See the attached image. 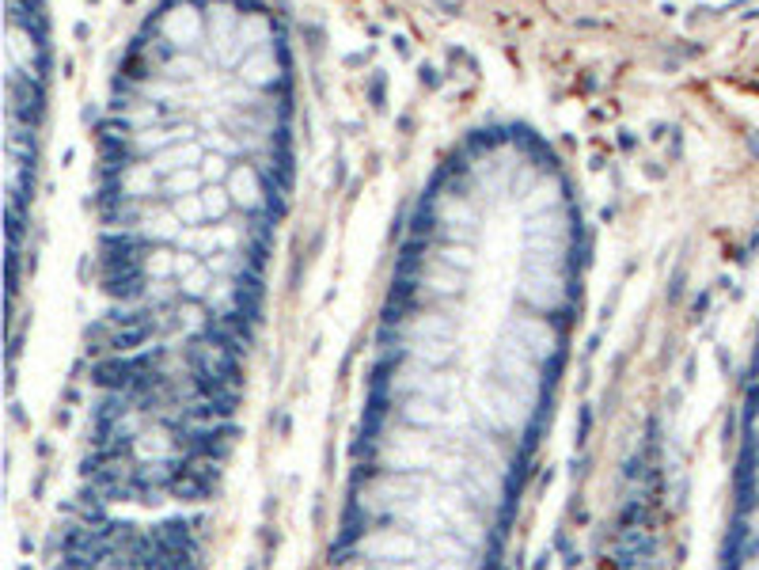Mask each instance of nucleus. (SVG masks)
<instances>
[{"label": "nucleus", "mask_w": 759, "mask_h": 570, "mask_svg": "<svg viewBox=\"0 0 759 570\" xmlns=\"http://www.w3.org/2000/svg\"><path fill=\"white\" fill-rule=\"evenodd\" d=\"M725 570H759V361L748 399V434L741 460V517L733 529V547L725 555Z\"/></svg>", "instance_id": "f257e3e1"}]
</instances>
